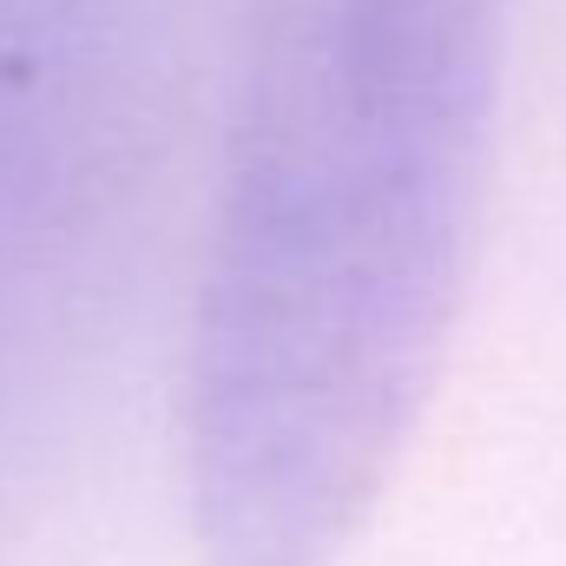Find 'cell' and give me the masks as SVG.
<instances>
[{"mask_svg":"<svg viewBox=\"0 0 566 566\" xmlns=\"http://www.w3.org/2000/svg\"><path fill=\"white\" fill-rule=\"evenodd\" d=\"M501 0H258L185 336L211 566H329L422 416L474 251Z\"/></svg>","mask_w":566,"mask_h":566,"instance_id":"cell-1","label":"cell"},{"mask_svg":"<svg viewBox=\"0 0 566 566\" xmlns=\"http://www.w3.org/2000/svg\"><path fill=\"white\" fill-rule=\"evenodd\" d=\"M185 0H0V507L133 271Z\"/></svg>","mask_w":566,"mask_h":566,"instance_id":"cell-2","label":"cell"}]
</instances>
